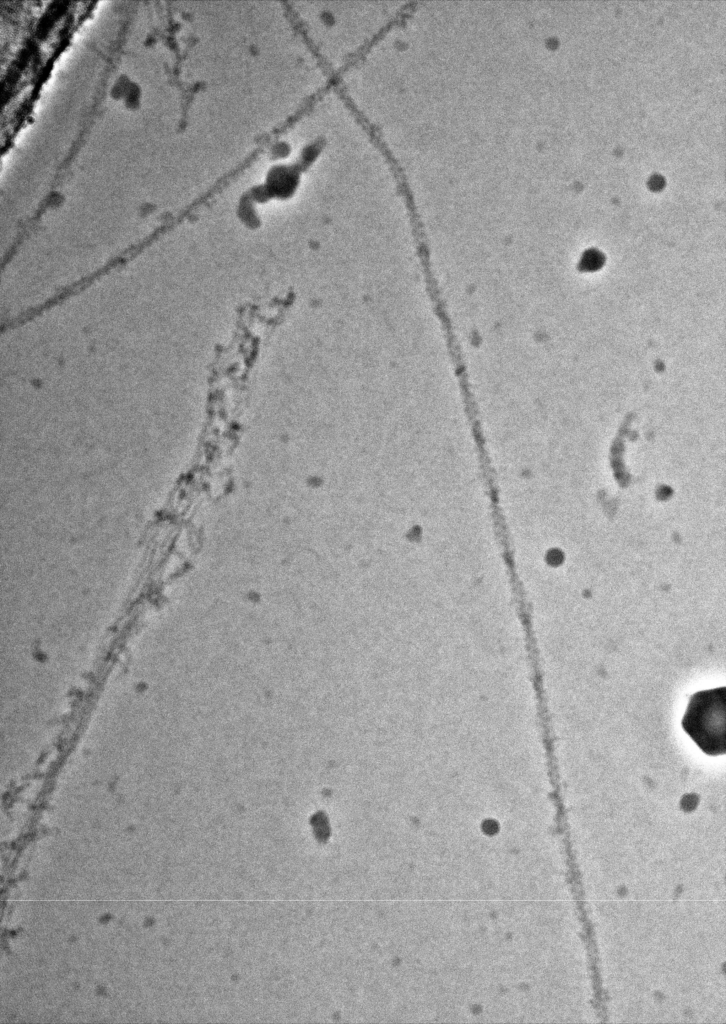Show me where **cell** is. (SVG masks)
<instances>
[{"label":"cell","instance_id":"1","mask_svg":"<svg viewBox=\"0 0 726 1024\" xmlns=\"http://www.w3.org/2000/svg\"><path fill=\"white\" fill-rule=\"evenodd\" d=\"M682 728L707 755L726 752V687L698 691L690 696Z\"/></svg>","mask_w":726,"mask_h":1024}]
</instances>
